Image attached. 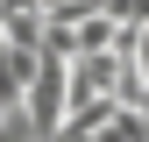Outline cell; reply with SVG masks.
<instances>
[{
	"mask_svg": "<svg viewBox=\"0 0 149 142\" xmlns=\"http://www.w3.org/2000/svg\"><path fill=\"white\" fill-rule=\"evenodd\" d=\"M43 7H50V0H43Z\"/></svg>",
	"mask_w": 149,
	"mask_h": 142,
	"instance_id": "5b68a950",
	"label": "cell"
},
{
	"mask_svg": "<svg viewBox=\"0 0 149 142\" xmlns=\"http://www.w3.org/2000/svg\"><path fill=\"white\" fill-rule=\"evenodd\" d=\"M0 14H43V0H0Z\"/></svg>",
	"mask_w": 149,
	"mask_h": 142,
	"instance_id": "277c9868",
	"label": "cell"
},
{
	"mask_svg": "<svg viewBox=\"0 0 149 142\" xmlns=\"http://www.w3.org/2000/svg\"><path fill=\"white\" fill-rule=\"evenodd\" d=\"M128 64H135V78L149 85V29H135V43H128Z\"/></svg>",
	"mask_w": 149,
	"mask_h": 142,
	"instance_id": "3957f363",
	"label": "cell"
},
{
	"mask_svg": "<svg viewBox=\"0 0 149 142\" xmlns=\"http://www.w3.org/2000/svg\"><path fill=\"white\" fill-rule=\"evenodd\" d=\"M107 22L114 29H149V0H107Z\"/></svg>",
	"mask_w": 149,
	"mask_h": 142,
	"instance_id": "7a4b0ae2",
	"label": "cell"
},
{
	"mask_svg": "<svg viewBox=\"0 0 149 142\" xmlns=\"http://www.w3.org/2000/svg\"><path fill=\"white\" fill-rule=\"evenodd\" d=\"M22 114H29V128L43 135V142L64 128V57H43V64H36V78H29V93H22Z\"/></svg>",
	"mask_w": 149,
	"mask_h": 142,
	"instance_id": "6da1fadb",
	"label": "cell"
}]
</instances>
